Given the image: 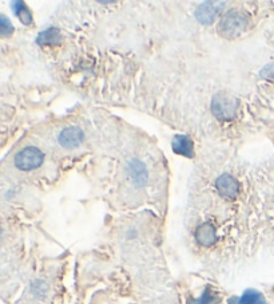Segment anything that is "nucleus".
I'll return each mask as SVG.
<instances>
[{"instance_id": "nucleus-3", "label": "nucleus", "mask_w": 274, "mask_h": 304, "mask_svg": "<svg viewBox=\"0 0 274 304\" xmlns=\"http://www.w3.org/2000/svg\"><path fill=\"white\" fill-rule=\"evenodd\" d=\"M43 153L36 148H26L15 157V165L21 170H31L43 162Z\"/></svg>"}, {"instance_id": "nucleus-10", "label": "nucleus", "mask_w": 274, "mask_h": 304, "mask_svg": "<svg viewBox=\"0 0 274 304\" xmlns=\"http://www.w3.org/2000/svg\"><path fill=\"white\" fill-rule=\"evenodd\" d=\"M60 40V34L57 29H48L46 31H43L40 35L38 36L39 44H54Z\"/></svg>"}, {"instance_id": "nucleus-1", "label": "nucleus", "mask_w": 274, "mask_h": 304, "mask_svg": "<svg viewBox=\"0 0 274 304\" xmlns=\"http://www.w3.org/2000/svg\"><path fill=\"white\" fill-rule=\"evenodd\" d=\"M211 110L215 117L221 121H229L236 117L237 110H238V102L233 96L228 92H218L213 98Z\"/></svg>"}, {"instance_id": "nucleus-9", "label": "nucleus", "mask_w": 274, "mask_h": 304, "mask_svg": "<svg viewBox=\"0 0 274 304\" xmlns=\"http://www.w3.org/2000/svg\"><path fill=\"white\" fill-rule=\"evenodd\" d=\"M230 304H265V300L260 292L247 290L239 299H232Z\"/></svg>"}, {"instance_id": "nucleus-6", "label": "nucleus", "mask_w": 274, "mask_h": 304, "mask_svg": "<svg viewBox=\"0 0 274 304\" xmlns=\"http://www.w3.org/2000/svg\"><path fill=\"white\" fill-rule=\"evenodd\" d=\"M195 239L201 245L205 247H210L217 240V233H215V228L211 224L205 223L200 225L195 230Z\"/></svg>"}, {"instance_id": "nucleus-5", "label": "nucleus", "mask_w": 274, "mask_h": 304, "mask_svg": "<svg viewBox=\"0 0 274 304\" xmlns=\"http://www.w3.org/2000/svg\"><path fill=\"white\" fill-rule=\"evenodd\" d=\"M215 186L221 196L226 198H234L238 193V182L234 177L230 174H222L217 181H215Z\"/></svg>"}, {"instance_id": "nucleus-11", "label": "nucleus", "mask_w": 274, "mask_h": 304, "mask_svg": "<svg viewBox=\"0 0 274 304\" xmlns=\"http://www.w3.org/2000/svg\"><path fill=\"white\" fill-rule=\"evenodd\" d=\"M12 10L15 11V14L18 15L21 23L30 25L32 21L31 14H30V11L27 10V7H26L23 2H14V3H12Z\"/></svg>"}, {"instance_id": "nucleus-4", "label": "nucleus", "mask_w": 274, "mask_h": 304, "mask_svg": "<svg viewBox=\"0 0 274 304\" xmlns=\"http://www.w3.org/2000/svg\"><path fill=\"white\" fill-rule=\"evenodd\" d=\"M223 4H225L223 2H206V3H204L201 7H198L197 14H195L198 20L204 25L211 23L218 15V12L221 11Z\"/></svg>"}, {"instance_id": "nucleus-7", "label": "nucleus", "mask_w": 274, "mask_h": 304, "mask_svg": "<svg viewBox=\"0 0 274 304\" xmlns=\"http://www.w3.org/2000/svg\"><path fill=\"white\" fill-rule=\"evenodd\" d=\"M83 139V131L79 128H67L59 135V142L66 148H75Z\"/></svg>"}, {"instance_id": "nucleus-14", "label": "nucleus", "mask_w": 274, "mask_h": 304, "mask_svg": "<svg viewBox=\"0 0 274 304\" xmlns=\"http://www.w3.org/2000/svg\"><path fill=\"white\" fill-rule=\"evenodd\" d=\"M210 303H213V296H211V294L209 292V290H206L200 300H197L194 304H210Z\"/></svg>"}, {"instance_id": "nucleus-12", "label": "nucleus", "mask_w": 274, "mask_h": 304, "mask_svg": "<svg viewBox=\"0 0 274 304\" xmlns=\"http://www.w3.org/2000/svg\"><path fill=\"white\" fill-rule=\"evenodd\" d=\"M131 170H133V176L135 180H141V182H143L146 180V170H144V168L142 165H139L138 162H134L131 165Z\"/></svg>"}, {"instance_id": "nucleus-8", "label": "nucleus", "mask_w": 274, "mask_h": 304, "mask_svg": "<svg viewBox=\"0 0 274 304\" xmlns=\"http://www.w3.org/2000/svg\"><path fill=\"white\" fill-rule=\"evenodd\" d=\"M172 149L177 154L183 157H193V141L187 135H177L172 141Z\"/></svg>"}, {"instance_id": "nucleus-13", "label": "nucleus", "mask_w": 274, "mask_h": 304, "mask_svg": "<svg viewBox=\"0 0 274 304\" xmlns=\"http://www.w3.org/2000/svg\"><path fill=\"white\" fill-rule=\"evenodd\" d=\"M12 29L14 27L11 25V21H8L6 16H2V34L3 35H8V34L12 32Z\"/></svg>"}, {"instance_id": "nucleus-2", "label": "nucleus", "mask_w": 274, "mask_h": 304, "mask_svg": "<svg viewBox=\"0 0 274 304\" xmlns=\"http://www.w3.org/2000/svg\"><path fill=\"white\" fill-rule=\"evenodd\" d=\"M246 16L238 11H229L219 25V32L225 38H236L246 29Z\"/></svg>"}]
</instances>
